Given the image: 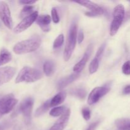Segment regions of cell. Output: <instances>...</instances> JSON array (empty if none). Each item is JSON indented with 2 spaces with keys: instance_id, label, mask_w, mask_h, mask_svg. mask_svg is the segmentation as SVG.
Instances as JSON below:
<instances>
[{
  "instance_id": "14",
  "label": "cell",
  "mask_w": 130,
  "mask_h": 130,
  "mask_svg": "<svg viewBox=\"0 0 130 130\" xmlns=\"http://www.w3.org/2000/svg\"><path fill=\"white\" fill-rule=\"evenodd\" d=\"M50 16L49 15H40L38 16L36 23L44 32H49L50 30Z\"/></svg>"
},
{
  "instance_id": "19",
  "label": "cell",
  "mask_w": 130,
  "mask_h": 130,
  "mask_svg": "<svg viewBox=\"0 0 130 130\" xmlns=\"http://www.w3.org/2000/svg\"><path fill=\"white\" fill-rule=\"evenodd\" d=\"M43 71L46 76H51L55 72V64L52 61L47 60L43 64Z\"/></svg>"
},
{
  "instance_id": "23",
  "label": "cell",
  "mask_w": 130,
  "mask_h": 130,
  "mask_svg": "<svg viewBox=\"0 0 130 130\" xmlns=\"http://www.w3.org/2000/svg\"><path fill=\"white\" fill-rule=\"evenodd\" d=\"M66 108L64 106L57 107H54L50 110V115L53 117H58L60 116H62L65 112L66 111Z\"/></svg>"
},
{
  "instance_id": "7",
  "label": "cell",
  "mask_w": 130,
  "mask_h": 130,
  "mask_svg": "<svg viewBox=\"0 0 130 130\" xmlns=\"http://www.w3.org/2000/svg\"><path fill=\"white\" fill-rule=\"evenodd\" d=\"M76 3L87 8L90 10V11H87L85 13V15L88 17H97L102 15L105 13V10L102 6H99L97 4L87 0L83 1H74Z\"/></svg>"
},
{
  "instance_id": "32",
  "label": "cell",
  "mask_w": 130,
  "mask_h": 130,
  "mask_svg": "<svg viewBox=\"0 0 130 130\" xmlns=\"http://www.w3.org/2000/svg\"><path fill=\"white\" fill-rule=\"evenodd\" d=\"M36 2V1H30V0H29V1H25V0H23V1H20L19 3L21 4H23V5H32L33 4H34Z\"/></svg>"
},
{
  "instance_id": "20",
  "label": "cell",
  "mask_w": 130,
  "mask_h": 130,
  "mask_svg": "<svg viewBox=\"0 0 130 130\" xmlns=\"http://www.w3.org/2000/svg\"><path fill=\"white\" fill-rule=\"evenodd\" d=\"M50 107V100H48L47 101H46L44 104H42L39 107H38L37 109L35 112V116L38 118V117H39L40 116L43 115V114L46 112L47 110Z\"/></svg>"
},
{
  "instance_id": "9",
  "label": "cell",
  "mask_w": 130,
  "mask_h": 130,
  "mask_svg": "<svg viewBox=\"0 0 130 130\" xmlns=\"http://www.w3.org/2000/svg\"><path fill=\"white\" fill-rule=\"evenodd\" d=\"M0 18L6 27L9 29H12L13 24L10 8L5 1H0Z\"/></svg>"
},
{
  "instance_id": "6",
  "label": "cell",
  "mask_w": 130,
  "mask_h": 130,
  "mask_svg": "<svg viewBox=\"0 0 130 130\" xmlns=\"http://www.w3.org/2000/svg\"><path fill=\"white\" fill-rule=\"evenodd\" d=\"M33 105H34V100L32 98L27 97L22 102L19 107V112L22 114L25 124L27 125L30 123Z\"/></svg>"
},
{
  "instance_id": "15",
  "label": "cell",
  "mask_w": 130,
  "mask_h": 130,
  "mask_svg": "<svg viewBox=\"0 0 130 130\" xmlns=\"http://www.w3.org/2000/svg\"><path fill=\"white\" fill-rule=\"evenodd\" d=\"M79 77V74L75 73L69 75V76H67V77H63V78L61 79L58 81V85H57L58 89V90H62V89L64 88L66 86H67L70 84H71L74 81H76Z\"/></svg>"
},
{
  "instance_id": "1",
  "label": "cell",
  "mask_w": 130,
  "mask_h": 130,
  "mask_svg": "<svg viewBox=\"0 0 130 130\" xmlns=\"http://www.w3.org/2000/svg\"><path fill=\"white\" fill-rule=\"evenodd\" d=\"M41 41L38 38H32L19 42L14 46L13 50L17 55L29 53L36 51L39 48Z\"/></svg>"
},
{
  "instance_id": "33",
  "label": "cell",
  "mask_w": 130,
  "mask_h": 130,
  "mask_svg": "<svg viewBox=\"0 0 130 130\" xmlns=\"http://www.w3.org/2000/svg\"><path fill=\"white\" fill-rule=\"evenodd\" d=\"M123 93L124 95H129V94H130V85H127L124 88L123 90Z\"/></svg>"
},
{
  "instance_id": "3",
  "label": "cell",
  "mask_w": 130,
  "mask_h": 130,
  "mask_svg": "<svg viewBox=\"0 0 130 130\" xmlns=\"http://www.w3.org/2000/svg\"><path fill=\"white\" fill-rule=\"evenodd\" d=\"M43 77V74L39 70L29 67L22 69L15 79L16 83H33Z\"/></svg>"
},
{
  "instance_id": "12",
  "label": "cell",
  "mask_w": 130,
  "mask_h": 130,
  "mask_svg": "<svg viewBox=\"0 0 130 130\" xmlns=\"http://www.w3.org/2000/svg\"><path fill=\"white\" fill-rule=\"evenodd\" d=\"M93 50V44H91L88 46V47L86 49V52H85V54L83 56L82 58L74 66L73 70L76 73L79 74L84 68L86 66V63H87L88 60L89 58L90 57V55L91 54V52Z\"/></svg>"
},
{
  "instance_id": "8",
  "label": "cell",
  "mask_w": 130,
  "mask_h": 130,
  "mask_svg": "<svg viewBox=\"0 0 130 130\" xmlns=\"http://www.w3.org/2000/svg\"><path fill=\"white\" fill-rule=\"evenodd\" d=\"M38 16H39L38 11H35L31 15L23 19V20L20 23H19L14 28L13 32L16 34H19V33L24 32V30L30 27L34 22L36 21Z\"/></svg>"
},
{
  "instance_id": "29",
  "label": "cell",
  "mask_w": 130,
  "mask_h": 130,
  "mask_svg": "<svg viewBox=\"0 0 130 130\" xmlns=\"http://www.w3.org/2000/svg\"><path fill=\"white\" fill-rule=\"evenodd\" d=\"M105 46H106V44H105V43H104V44H102L101 46H100V48H99V50H97V52H96L95 57H98V58H101L102 55L103 53H104V50H105Z\"/></svg>"
},
{
  "instance_id": "25",
  "label": "cell",
  "mask_w": 130,
  "mask_h": 130,
  "mask_svg": "<svg viewBox=\"0 0 130 130\" xmlns=\"http://www.w3.org/2000/svg\"><path fill=\"white\" fill-rule=\"evenodd\" d=\"M63 42H64V36H63V34H60V35H58V37L55 39L54 42H53V48H54V49L59 48L60 47L62 46V44H63Z\"/></svg>"
},
{
  "instance_id": "28",
  "label": "cell",
  "mask_w": 130,
  "mask_h": 130,
  "mask_svg": "<svg viewBox=\"0 0 130 130\" xmlns=\"http://www.w3.org/2000/svg\"><path fill=\"white\" fill-rule=\"evenodd\" d=\"M123 73L125 75H130V60L126 61L122 67Z\"/></svg>"
},
{
  "instance_id": "35",
  "label": "cell",
  "mask_w": 130,
  "mask_h": 130,
  "mask_svg": "<svg viewBox=\"0 0 130 130\" xmlns=\"http://www.w3.org/2000/svg\"><path fill=\"white\" fill-rule=\"evenodd\" d=\"M129 3H130V1H129Z\"/></svg>"
},
{
  "instance_id": "22",
  "label": "cell",
  "mask_w": 130,
  "mask_h": 130,
  "mask_svg": "<svg viewBox=\"0 0 130 130\" xmlns=\"http://www.w3.org/2000/svg\"><path fill=\"white\" fill-rule=\"evenodd\" d=\"M100 59V58L95 57V58L93 59V60L90 63V66H89V72L91 74L95 73L98 71V69L99 67Z\"/></svg>"
},
{
  "instance_id": "16",
  "label": "cell",
  "mask_w": 130,
  "mask_h": 130,
  "mask_svg": "<svg viewBox=\"0 0 130 130\" xmlns=\"http://www.w3.org/2000/svg\"><path fill=\"white\" fill-rule=\"evenodd\" d=\"M66 98V93L64 91H60L50 100L51 107H56L62 104Z\"/></svg>"
},
{
  "instance_id": "11",
  "label": "cell",
  "mask_w": 130,
  "mask_h": 130,
  "mask_svg": "<svg viewBox=\"0 0 130 130\" xmlns=\"http://www.w3.org/2000/svg\"><path fill=\"white\" fill-rule=\"evenodd\" d=\"M17 69L13 67H0V86L8 83L13 77Z\"/></svg>"
},
{
  "instance_id": "4",
  "label": "cell",
  "mask_w": 130,
  "mask_h": 130,
  "mask_svg": "<svg viewBox=\"0 0 130 130\" xmlns=\"http://www.w3.org/2000/svg\"><path fill=\"white\" fill-rule=\"evenodd\" d=\"M125 10L123 5H118L113 11V20L110 28V34L113 36L118 32L124 18Z\"/></svg>"
},
{
  "instance_id": "31",
  "label": "cell",
  "mask_w": 130,
  "mask_h": 130,
  "mask_svg": "<svg viewBox=\"0 0 130 130\" xmlns=\"http://www.w3.org/2000/svg\"><path fill=\"white\" fill-rule=\"evenodd\" d=\"M99 123H100V121H96V122H94V123H93L92 124H90V126H89L88 128H87L86 130H95L96 129V127L98 126V125H99Z\"/></svg>"
},
{
  "instance_id": "26",
  "label": "cell",
  "mask_w": 130,
  "mask_h": 130,
  "mask_svg": "<svg viewBox=\"0 0 130 130\" xmlns=\"http://www.w3.org/2000/svg\"><path fill=\"white\" fill-rule=\"evenodd\" d=\"M83 117L86 121L90 120L91 118V111L88 107H83L81 110Z\"/></svg>"
},
{
  "instance_id": "30",
  "label": "cell",
  "mask_w": 130,
  "mask_h": 130,
  "mask_svg": "<svg viewBox=\"0 0 130 130\" xmlns=\"http://www.w3.org/2000/svg\"><path fill=\"white\" fill-rule=\"evenodd\" d=\"M84 37H85V36H84L83 31L82 30H80V31L78 33V35H77V41H78L79 44H81L82 43L84 39Z\"/></svg>"
},
{
  "instance_id": "2",
  "label": "cell",
  "mask_w": 130,
  "mask_h": 130,
  "mask_svg": "<svg viewBox=\"0 0 130 130\" xmlns=\"http://www.w3.org/2000/svg\"><path fill=\"white\" fill-rule=\"evenodd\" d=\"M77 34V24L76 21H73L70 27L67 36L66 47L63 52V58L66 62L71 58L76 44Z\"/></svg>"
},
{
  "instance_id": "27",
  "label": "cell",
  "mask_w": 130,
  "mask_h": 130,
  "mask_svg": "<svg viewBox=\"0 0 130 130\" xmlns=\"http://www.w3.org/2000/svg\"><path fill=\"white\" fill-rule=\"evenodd\" d=\"M52 18L53 22L55 23V24H57L60 22V18L58 16V11L55 8H53L52 9Z\"/></svg>"
},
{
  "instance_id": "5",
  "label": "cell",
  "mask_w": 130,
  "mask_h": 130,
  "mask_svg": "<svg viewBox=\"0 0 130 130\" xmlns=\"http://www.w3.org/2000/svg\"><path fill=\"white\" fill-rule=\"evenodd\" d=\"M18 102L13 94H8L0 99V119L10 113Z\"/></svg>"
},
{
  "instance_id": "10",
  "label": "cell",
  "mask_w": 130,
  "mask_h": 130,
  "mask_svg": "<svg viewBox=\"0 0 130 130\" xmlns=\"http://www.w3.org/2000/svg\"><path fill=\"white\" fill-rule=\"evenodd\" d=\"M109 91L110 87L109 86H100L95 88L89 95L88 98V104L89 105H93L96 104Z\"/></svg>"
},
{
  "instance_id": "17",
  "label": "cell",
  "mask_w": 130,
  "mask_h": 130,
  "mask_svg": "<svg viewBox=\"0 0 130 130\" xmlns=\"http://www.w3.org/2000/svg\"><path fill=\"white\" fill-rule=\"evenodd\" d=\"M12 59V56L10 52L5 48L1 49L0 52V66L6 64Z\"/></svg>"
},
{
  "instance_id": "34",
  "label": "cell",
  "mask_w": 130,
  "mask_h": 130,
  "mask_svg": "<svg viewBox=\"0 0 130 130\" xmlns=\"http://www.w3.org/2000/svg\"><path fill=\"white\" fill-rule=\"evenodd\" d=\"M8 126V123H4L0 124V130H5Z\"/></svg>"
},
{
  "instance_id": "24",
  "label": "cell",
  "mask_w": 130,
  "mask_h": 130,
  "mask_svg": "<svg viewBox=\"0 0 130 130\" xmlns=\"http://www.w3.org/2000/svg\"><path fill=\"white\" fill-rule=\"evenodd\" d=\"M34 6L32 5H26V6H24L23 8V9L22 10L21 12H20V17L21 18L24 19L26 17L29 16V15H31L33 12H34L33 10H34Z\"/></svg>"
},
{
  "instance_id": "21",
  "label": "cell",
  "mask_w": 130,
  "mask_h": 130,
  "mask_svg": "<svg viewBox=\"0 0 130 130\" xmlns=\"http://www.w3.org/2000/svg\"><path fill=\"white\" fill-rule=\"evenodd\" d=\"M71 94L73 96L78 98L79 99L83 100V99L86 97V91L84 88H77L74 89L73 90H72Z\"/></svg>"
},
{
  "instance_id": "13",
  "label": "cell",
  "mask_w": 130,
  "mask_h": 130,
  "mask_svg": "<svg viewBox=\"0 0 130 130\" xmlns=\"http://www.w3.org/2000/svg\"><path fill=\"white\" fill-rule=\"evenodd\" d=\"M71 115V110L67 109L66 111L58 118L50 130H63L67 126Z\"/></svg>"
},
{
  "instance_id": "18",
  "label": "cell",
  "mask_w": 130,
  "mask_h": 130,
  "mask_svg": "<svg viewBox=\"0 0 130 130\" xmlns=\"http://www.w3.org/2000/svg\"><path fill=\"white\" fill-rule=\"evenodd\" d=\"M117 130H130V119H118L115 122Z\"/></svg>"
}]
</instances>
